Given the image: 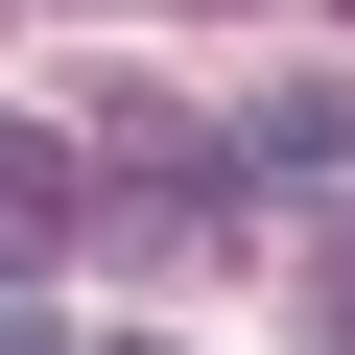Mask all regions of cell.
<instances>
[{"label": "cell", "mask_w": 355, "mask_h": 355, "mask_svg": "<svg viewBox=\"0 0 355 355\" xmlns=\"http://www.w3.org/2000/svg\"><path fill=\"white\" fill-rule=\"evenodd\" d=\"M308 355H355V237H308Z\"/></svg>", "instance_id": "cell-4"}, {"label": "cell", "mask_w": 355, "mask_h": 355, "mask_svg": "<svg viewBox=\"0 0 355 355\" xmlns=\"http://www.w3.org/2000/svg\"><path fill=\"white\" fill-rule=\"evenodd\" d=\"M237 166H261V190H308V214H331V190H355V95H331V71H284V95L237 119Z\"/></svg>", "instance_id": "cell-3"}, {"label": "cell", "mask_w": 355, "mask_h": 355, "mask_svg": "<svg viewBox=\"0 0 355 355\" xmlns=\"http://www.w3.org/2000/svg\"><path fill=\"white\" fill-rule=\"evenodd\" d=\"M0 355H48V331H24V308H0Z\"/></svg>", "instance_id": "cell-5"}, {"label": "cell", "mask_w": 355, "mask_h": 355, "mask_svg": "<svg viewBox=\"0 0 355 355\" xmlns=\"http://www.w3.org/2000/svg\"><path fill=\"white\" fill-rule=\"evenodd\" d=\"M95 166H119L95 214H119L142 261H214V237H237V214H214V166H237V142H214L190 95H95Z\"/></svg>", "instance_id": "cell-1"}, {"label": "cell", "mask_w": 355, "mask_h": 355, "mask_svg": "<svg viewBox=\"0 0 355 355\" xmlns=\"http://www.w3.org/2000/svg\"><path fill=\"white\" fill-rule=\"evenodd\" d=\"M71 214H95V142H24V119H0V284H48Z\"/></svg>", "instance_id": "cell-2"}]
</instances>
